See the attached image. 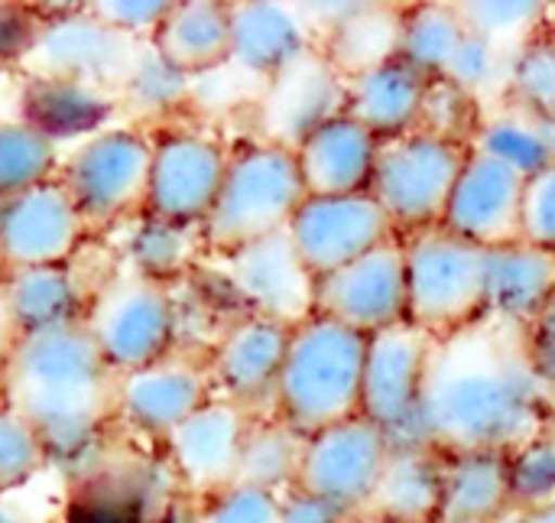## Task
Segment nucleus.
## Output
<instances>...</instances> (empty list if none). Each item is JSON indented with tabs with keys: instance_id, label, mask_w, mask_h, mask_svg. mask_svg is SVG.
<instances>
[{
	"instance_id": "obj_27",
	"label": "nucleus",
	"mask_w": 555,
	"mask_h": 523,
	"mask_svg": "<svg viewBox=\"0 0 555 523\" xmlns=\"http://www.w3.org/2000/svg\"><path fill=\"white\" fill-rule=\"evenodd\" d=\"M150 42L189 78L215 72L231 62V3L182 0L169 10Z\"/></svg>"
},
{
	"instance_id": "obj_33",
	"label": "nucleus",
	"mask_w": 555,
	"mask_h": 523,
	"mask_svg": "<svg viewBox=\"0 0 555 523\" xmlns=\"http://www.w3.org/2000/svg\"><path fill=\"white\" fill-rule=\"evenodd\" d=\"M306 446H309V436L293 430L276 413L254 417L247 443H244V456H241L237 485L263 488L280 498L289 495L293 488H299Z\"/></svg>"
},
{
	"instance_id": "obj_50",
	"label": "nucleus",
	"mask_w": 555,
	"mask_h": 523,
	"mask_svg": "<svg viewBox=\"0 0 555 523\" xmlns=\"http://www.w3.org/2000/svg\"><path fill=\"white\" fill-rule=\"evenodd\" d=\"M524 523H555V501L524 511Z\"/></svg>"
},
{
	"instance_id": "obj_15",
	"label": "nucleus",
	"mask_w": 555,
	"mask_h": 523,
	"mask_svg": "<svg viewBox=\"0 0 555 523\" xmlns=\"http://www.w3.org/2000/svg\"><path fill=\"white\" fill-rule=\"evenodd\" d=\"M406 247L403 238L380 244L361 260L328 273L315 290V312L361 335L387 332L406 322Z\"/></svg>"
},
{
	"instance_id": "obj_21",
	"label": "nucleus",
	"mask_w": 555,
	"mask_h": 523,
	"mask_svg": "<svg viewBox=\"0 0 555 523\" xmlns=\"http://www.w3.org/2000/svg\"><path fill=\"white\" fill-rule=\"evenodd\" d=\"M211 397V368L172 352L163 361L117 381V417H124L137 433L166 439Z\"/></svg>"
},
{
	"instance_id": "obj_46",
	"label": "nucleus",
	"mask_w": 555,
	"mask_h": 523,
	"mask_svg": "<svg viewBox=\"0 0 555 523\" xmlns=\"http://www.w3.org/2000/svg\"><path fill=\"white\" fill-rule=\"evenodd\" d=\"M176 3L172 0H101V3H88V10L104 20L107 26L140 39V42H150L156 36V29L166 23L169 10Z\"/></svg>"
},
{
	"instance_id": "obj_40",
	"label": "nucleus",
	"mask_w": 555,
	"mask_h": 523,
	"mask_svg": "<svg viewBox=\"0 0 555 523\" xmlns=\"http://www.w3.org/2000/svg\"><path fill=\"white\" fill-rule=\"evenodd\" d=\"M465 23L472 33L511 49V42H517V49L524 42H530V29L543 20L546 3L537 0H478V3H459Z\"/></svg>"
},
{
	"instance_id": "obj_48",
	"label": "nucleus",
	"mask_w": 555,
	"mask_h": 523,
	"mask_svg": "<svg viewBox=\"0 0 555 523\" xmlns=\"http://www.w3.org/2000/svg\"><path fill=\"white\" fill-rule=\"evenodd\" d=\"M527 355L540 381L555 391V293L543 312L527 326Z\"/></svg>"
},
{
	"instance_id": "obj_2",
	"label": "nucleus",
	"mask_w": 555,
	"mask_h": 523,
	"mask_svg": "<svg viewBox=\"0 0 555 523\" xmlns=\"http://www.w3.org/2000/svg\"><path fill=\"white\" fill-rule=\"evenodd\" d=\"M117 381L85 319L16 335L0 358L3 407L39 433L49 456L78 452L117 413Z\"/></svg>"
},
{
	"instance_id": "obj_31",
	"label": "nucleus",
	"mask_w": 555,
	"mask_h": 523,
	"mask_svg": "<svg viewBox=\"0 0 555 523\" xmlns=\"http://www.w3.org/2000/svg\"><path fill=\"white\" fill-rule=\"evenodd\" d=\"M472 150H481L530 179L555 163V120L511 101L504 111L481 117Z\"/></svg>"
},
{
	"instance_id": "obj_36",
	"label": "nucleus",
	"mask_w": 555,
	"mask_h": 523,
	"mask_svg": "<svg viewBox=\"0 0 555 523\" xmlns=\"http://www.w3.org/2000/svg\"><path fill=\"white\" fill-rule=\"evenodd\" d=\"M59 146L42 130L29 127L26 120H3L0 124V202H10L23 192H33L55 176Z\"/></svg>"
},
{
	"instance_id": "obj_5",
	"label": "nucleus",
	"mask_w": 555,
	"mask_h": 523,
	"mask_svg": "<svg viewBox=\"0 0 555 523\" xmlns=\"http://www.w3.org/2000/svg\"><path fill=\"white\" fill-rule=\"evenodd\" d=\"M406 247V322L433 339H449L485 319L488 251L429 228L403 238Z\"/></svg>"
},
{
	"instance_id": "obj_45",
	"label": "nucleus",
	"mask_w": 555,
	"mask_h": 523,
	"mask_svg": "<svg viewBox=\"0 0 555 523\" xmlns=\"http://www.w3.org/2000/svg\"><path fill=\"white\" fill-rule=\"evenodd\" d=\"M520 241L555 254V163L527 179Z\"/></svg>"
},
{
	"instance_id": "obj_23",
	"label": "nucleus",
	"mask_w": 555,
	"mask_h": 523,
	"mask_svg": "<svg viewBox=\"0 0 555 523\" xmlns=\"http://www.w3.org/2000/svg\"><path fill=\"white\" fill-rule=\"evenodd\" d=\"M309 49L315 39L299 3H231V62L263 85Z\"/></svg>"
},
{
	"instance_id": "obj_1",
	"label": "nucleus",
	"mask_w": 555,
	"mask_h": 523,
	"mask_svg": "<svg viewBox=\"0 0 555 523\" xmlns=\"http://www.w3.org/2000/svg\"><path fill=\"white\" fill-rule=\"evenodd\" d=\"M553 420L555 391L530 365L527 329L485 316L436 339L420 407L423 446L442 456H514Z\"/></svg>"
},
{
	"instance_id": "obj_7",
	"label": "nucleus",
	"mask_w": 555,
	"mask_h": 523,
	"mask_svg": "<svg viewBox=\"0 0 555 523\" xmlns=\"http://www.w3.org/2000/svg\"><path fill=\"white\" fill-rule=\"evenodd\" d=\"M153 137L137 127H111L68 153L59 182L68 189L88 228H107L146 215Z\"/></svg>"
},
{
	"instance_id": "obj_17",
	"label": "nucleus",
	"mask_w": 555,
	"mask_h": 523,
	"mask_svg": "<svg viewBox=\"0 0 555 523\" xmlns=\"http://www.w3.org/2000/svg\"><path fill=\"white\" fill-rule=\"evenodd\" d=\"M293 329L244 312L215 342L208 368L215 397H224L250 417L276 413V391Z\"/></svg>"
},
{
	"instance_id": "obj_43",
	"label": "nucleus",
	"mask_w": 555,
	"mask_h": 523,
	"mask_svg": "<svg viewBox=\"0 0 555 523\" xmlns=\"http://www.w3.org/2000/svg\"><path fill=\"white\" fill-rule=\"evenodd\" d=\"M504 55H507L504 46H498V42H491V39L468 29V39L462 42V49H459L452 68L446 72V78L455 81L459 88L472 91V94H481L485 88H491L501 78V72L511 78V62H514L517 52L511 59H504Z\"/></svg>"
},
{
	"instance_id": "obj_11",
	"label": "nucleus",
	"mask_w": 555,
	"mask_h": 523,
	"mask_svg": "<svg viewBox=\"0 0 555 523\" xmlns=\"http://www.w3.org/2000/svg\"><path fill=\"white\" fill-rule=\"evenodd\" d=\"M231 153L202 130H166L153 137V169L146 215L185 228H202L218 202Z\"/></svg>"
},
{
	"instance_id": "obj_51",
	"label": "nucleus",
	"mask_w": 555,
	"mask_h": 523,
	"mask_svg": "<svg viewBox=\"0 0 555 523\" xmlns=\"http://www.w3.org/2000/svg\"><path fill=\"white\" fill-rule=\"evenodd\" d=\"M345 523H393V521H384V518H374V514H354V518H348Z\"/></svg>"
},
{
	"instance_id": "obj_25",
	"label": "nucleus",
	"mask_w": 555,
	"mask_h": 523,
	"mask_svg": "<svg viewBox=\"0 0 555 523\" xmlns=\"http://www.w3.org/2000/svg\"><path fill=\"white\" fill-rule=\"evenodd\" d=\"M429 78L403 59H390L358 78H348V114L377 140H393L420 130Z\"/></svg>"
},
{
	"instance_id": "obj_24",
	"label": "nucleus",
	"mask_w": 555,
	"mask_h": 523,
	"mask_svg": "<svg viewBox=\"0 0 555 523\" xmlns=\"http://www.w3.org/2000/svg\"><path fill=\"white\" fill-rule=\"evenodd\" d=\"M555 293V254L514 241L488 251L485 316L527 329Z\"/></svg>"
},
{
	"instance_id": "obj_30",
	"label": "nucleus",
	"mask_w": 555,
	"mask_h": 523,
	"mask_svg": "<svg viewBox=\"0 0 555 523\" xmlns=\"http://www.w3.org/2000/svg\"><path fill=\"white\" fill-rule=\"evenodd\" d=\"M20 107L29 127L42 130L52 140L62 137H94L101 133V124L117 107V94L78 85V81H59V78H29Z\"/></svg>"
},
{
	"instance_id": "obj_13",
	"label": "nucleus",
	"mask_w": 555,
	"mask_h": 523,
	"mask_svg": "<svg viewBox=\"0 0 555 523\" xmlns=\"http://www.w3.org/2000/svg\"><path fill=\"white\" fill-rule=\"evenodd\" d=\"M390 452V436L364 417L328 426L309 436L299 488L332 501L348 518L364 514L380 485Z\"/></svg>"
},
{
	"instance_id": "obj_4",
	"label": "nucleus",
	"mask_w": 555,
	"mask_h": 523,
	"mask_svg": "<svg viewBox=\"0 0 555 523\" xmlns=\"http://www.w3.org/2000/svg\"><path fill=\"white\" fill-rule=\"evenodd\" d=\"M309 199L296 150L276 143H247L231 153V166L218 202L202 225L205 247L218 257L247 244L289 231L296 212Z\"/></svg>"
},
{
	"instance_id": "obj_26",
	"label": "nucleus",
	"mask_w": 555,
	"mask_h": 523,
	"mask_svg": "<svg viewBox=\"0 0 555 523\" xmlns=\"http://www.w3.org/2000/svg\"><path fill=\"white\" fill-rule=\"evenodd\" d=\"M514 511L511 456H446L436 523H498Z\"/></svg>"
},
{
	"instance_id": "obj_18",
	"label": "nucleus",
	"mask_w": 555,
	"mask_h": 523,
	"mask_svg": "<svg viewBox=\"0 0 555 523\" xmlns=\"http://www.w3.org/2000/svg\"><path fill=\"white\" fill-rule=\"evenodd\" d=\"M88 225L68 189L52 179L33 192L0 202V264L16 270L65 267Z\"/></svg>"
},
{
	"instance_id": "obj_9",
	"label": "nucleus",
	"mask_w": 555,
	"mask_h": 523,
	"mask_svg": "<svg viewBox=\"0 0 555 523\" xmlns=\"http://www.w3.org/2000/svg\"><path fill=\"white\" fill-rule=\"evenodd\" d=\"M433 345L436 339L410 322L377 332L367 342L361 417L384 430L393 446H423L420 407Z\"/></svg>"
},
{
	"instance_id": "obj_49",
	"label": "nucleus",
	"mask_w": 555,
	"mask_h": 523,
	"mask_svg": "<svg viewBox=\"0 0 555 523\" xmlns=\"http://www.w3.org/2000/svg\"><path fill=\"white\" fill-rule=\"evenodd\" d=\"M348 514L341 508H335L332 501L306 492V488H293L289 495H283V511L280 523H345Z\"/></svg>"
},
{
	"instance_id": "obj_19",
	"label": "nucleus",
	"mask_w": 555,
	"mask_h": 523,
	"mask_svg": "<svg viewBox=\"0 0 555 523\" xmlns=\"http://www.w3.org/2000/svg\"><path fill=\"white\" fill-rule=\"evenodd\" d=\"M527 176L507 163L472 150L449 199L442 228L485 251L520 241Z\"/></svg>"
},
{
	"instance_id": "obj_10",
	"label": "nucleus",
	"mask_w": 555,
	"mask_h": 523,
	"mask_svg": "<svg viewBox=\"0 0 555 523\" xmlns=\"http://www.w3.org/2000/svg\"><path fill=\"white\" fill-rule=\"evenodd\" d=\"M143 42L107 26L88 7L52 16L26 55L29 78H59L120 94Z\"/></svg>"
},
{
	"instance_id": "obj_16",
	"label": "nucleus",
	"mask_w": 555,
	"mask_h": 523,
	"mask_svg": "<svg viewBox=\"0 0 555 523\" xmlns=\"http://www.w3.org/2000/svg\"><path fill=\"white\" fill-rule=\"evenodd\" d=\"M348 111V78L315 46L263 85L257 104L260 140L296 150L322 124Z\"/></svg>"
},
{
	"instance_id": "obj_28",
	"label": "nucleus",
	"mask_w": 555,
	"mask_h": 523,
	"mask_svg": "<svg viewBox=\"0 0 555 523\" xmlns=\"http://www.w3.org/2000/svg\"><path fill=\"white\" fill-rule=\"evenodd\" d=\"M446 456L429 446H393L364 514L393 523H436Z\"/></svg>"
},
{
	"instance_id": "obj_34",
	"label": "nucleus",
	"mask_w": 555,
	"mask_h": 523,
	"mask_svg": "<svg viewBox=\"0 0 555 523\" xmlns=\"http://www.w3.org/2000/svg\"><path fill=\"white\" fill-rule=\"evenodd\" d=\"M465 39H468V23L459 3H413L403 7L397 59H403L429 81L446 78Z\"/></svg>"
},
{
	"instance_id": "obj_53",
	"label": "nucleus",
	"mask_w": 555,
	"mask_h": 523,
	"mask_svg": "<svg viewBox=\"0 0 555 523\" xmlns=\"http://www.w3.org/2000/svg\"><path fill=\"white\" fill-rule=\"evenodd\" d=\"M0 407H3V384H0Z\"/></svg>"
},
{
	"instance_id": "obj_55",
	"label": "nucleus",
	"mask_w": 555,
	"mask_h": 523,
	"mask_svg": "<svg viewBox=\"0 0 555 523\" xmlns=\"http://www.w3.org/2000/svg\"><path fill=\"white\" fill-rule=\"evenodd\" d=\"M0 124H3V120H0Z\"/></svg>"
},
{
	"instance_id": "obj_47",
	"label": "nucleus",
	"mask_w": 555,
	"mask_h": 523,
	"mask_svg": "<svg viewBox=\"0 0 555 523\" xmlns=\"http://www.w3.org/2000/svg\"><path fill=\"white\" fill-rule=\"evenodd\" d=\"M46 16H39L26 3H0V68L26 62L33 46L39 42L46 29Z\"/></svg>"
},
{
	"instance_id": "obj_54",
	"label": "nucleus",
	"mask_w": 555,
	"mask_h": 523,
	"mask_svg": "<svg viewBox=\"0 0 555 523\" xmlns=\"http://www.w3.org/2000/svg\"><path fill=\"white\" fill-rule=\"evenodd\" d=\"M52 523H62V521H52Z\"/></svg>"
},
{
	"instance_id": "obj_35",
	"label": "nucleus",
	"mask_w": 555,
	"mask_h": 523,
	"mask_svg": "<svg viewBox=\"0 0 555 523\" xmlns=\"http://www.w3.org/2000/svg\"><path fill=\"white\" fill-rule=\"evenodd\" d=\"M202 247H205L202 228H185V225L140 215L127 238L124 257L133 273L166 286L169 280H176L189 267H195V257Z\"/></svg>"
},
{
	"instance_id": "obj_42",
	"label": "nucleus",
	"mask_w": 555,
	"mask_h": 523,
	"mask_svg": "<svg viewBox=\"0 0 555 523\" xmlns=\"http://www.w3.org/2000/svg\"><path fill=\"white\" fill-rule=\"evenodd\" d=\"M511 485L517 511L555 501V420L511 456Z\"/></svg>"
},
{
	"instance_id": "obj_39",
	"label": "nucleus",
	"mask_w": 555,
	"mask_h": 523,
	"mask_svg": "<svg viewBox=\"0 0 555 523\" xmlns=\"http://www.w3.org/2000/svg\"><path fill=\"white\" fill-rule=\"evenodd\" d=\"M511 101L555 120V39H530L511 62Z\"/></svg>"
},
{
	"instance_id": "obj_29",
	"label": "nucleus",
	"mask_w": 555,
	"mask_h": 523,
	"mask_svg": "<svg viewBox=\"0 0 555 523\" xmlns=\"http://www.w3.org/2000/svg\"><path fill=\"white\" fill-rule=\"evenodd\" d=\"M85 312V293L68 267H33L7 277L3 316L16 335L81 322Z\"/></svg>"
},
{
	"instance_id": "obj_14",
	"label": "nucleus",
	"mask_w": 555,
	"mask_h": 523,
	"mask_svg": "<svg viewBox=\"0 0 555 523\" xmlns=\"http://www.w3.org/2000/svg\"><path fill=\"white\" fill-rule=\"evenodd\" d=\"M221 264V277L241 299L244 312L263 316L286 329H296L315 316L319 280L302 264L289 231L224 254Z\"/></svg>"
},
{
	"instance_id": "obj_6",
	"label": "nucleus",
	"mask_w": 555,
	"mask_h": 523,
	"mask_svg": "<svg viewBox=\"0 0 555 523\" xmlns=\"http://www.w3.org/2000/svg\"><path fill=\"white\" fill-rule=\"evenodd\" d=\"M468 153V143L429 130L380 140L371 195L390 215L400 238L442 225Z\"/></svg>"
},
{
	"instance_id": "obj_44",
	"label": "nucleus",
	"mask_w": 555,
	"mask_h": 523,
	"mask_svg": "<svg viewBox=\"0 0 555 523\" xmlns=\"http://www.w3.org/2000/svg\"><path fill=\"white\" fill-rule=\"evenodd\" d=\"M283 498L250 485H231L208 498L195 523H280Z\"/></svg>"
},
{
	"instance_id": "obj_12",
	"label": "nucleus",
	"mask_w": 555,
	"mask_h": 523,
	"mask_svg": "<svg viewBox=\"0 0 555 523\" xmlns=\"http://www.w3.org/2000/svg\"><path fill=\"white\" fill-rule=\"evenodd\" d=\"M289 238L309 273L322 280L400 238V231L371 192H358L309 195L289 225Z\"/></svg>"
},
{
	"instance_id": "obj_20",
	"label": "nucleus",
	"mask_w": 555,
	"mask_h": 523,
	"mask_svg": "<svg viewBox=\"0 0 555 523\" xmlns=\"http://www.w3.org/2000/svg\"><path fill=\"white\" fill-rule=\"evenodd\" d=\"M254 417L224 397H211L195 410L179 430L163 443L169 449L172 469L192 495L215 498L224 488L237 485L244 443Z\"/></svg>"
},
{
	"instance_id": "obj_22",
	"label": "nucleus",
	"mask_w": 555,
	"mask_h": 523,
	"mask_svg": "<svg viewBox=\"0 0 555 523\" xmlns=\"http://www.w3.org/2000/svg\"><path fill=\"white\" fill-rule=\"evenodd\" d=\"M380 140L348 111L322 124L296 146V163L309 195L371 192Z\"/></svg>"
},
{
	"instance_id": "obj_38",
	"label": "nucleus",
	"mask_w": 555,
	"mask_h": 523,
	"mask_svg": "<svg viewBox=\"0 0 555 523\" xmlns=\"http://www.w3.org/2000/svg\"><path fill=\"white\" fill-rule=\"evenodd\" d=\"M49 459L52 456L39 433L10 407H0V495H10L39 479Z\"/></svg>"
},
{
	"instance_id": "obj_3",
	"label": "nucleus",
	"mask_w": 555,
	"mask_h": 523,
	"mask_svg": "<svg viewBox=\"0 0 555 523\" xmlns=\"http://www.w3.org/2000/svg\"><path fill=\"white\" fill-rule=\"evenodd\" d=\"M367 342V335L319 312L296 326L276 391V417L302 436L361 417Z\"/></svg>"
},
{
	"instance_id": "obj_41",
	"label": "nucleus",
	"mask_w": 555,
	"mask_h": 523,
	"mask_svg": "<svg viewBox=\"0 0 555 523\" xmlns=\"http://www.w3.org/2000/svg\"><path fill=\"white\" fill-rule=\"evenodd\" d=\"M481 117L485 114H481L478 94L459 88L449 78H433L429 81L420 130H429V133H439V137H449V140H459V143L472 146L475 133L481 127Z\"/></svg>"
},
{
	"instance_id": "obj_52",
	"label": "nucleus",
	"mask_w": 555,
	"mask_h": 523,
	"mask_svg": "<svg viewBox=\"0 0 555 523\" xmlns=\"http://www.w3.org/2000/svg\"><path fill=\"white\" fill-rule=\"evenodd\" d=\"M498 523H524V511H517V508H514L511 514H504Z\"/></svg>"
},
{
	"instance_id": "obj_32",
	"label": "nucleus",
	"mask_w": 555,
	"mask_h": 523,
	"mask_svg": "<svg viewBox=\"0 0 555 523\" xmlns=\"http://www.w3.org/2000/svg\"><path fill=\"white\" fill-rule=\"evenodd\" d=\"M400 29H403V7L364 3L351 20L332 29L319 42V49L345 78H358L400 55Z\"/></svg>"
},
{
	"instance_id": "obj_37",
	"label": "nucleus",
	"mask_w": 555,
	"mask_h": 523,
	"mask_svg": "<svg viewBox=\"0 0 555 523\" xmlns=\"http://www.w3.org/2000/svg\"><path fill=\"white\" fill-rule=\"evenodd\" d=\"M120 101L133 107L137 114H169L189 101V75L172 68L153 42H143L124 88Z\"/></svg>"
},
{
	"instance_id": "obj_8",
	"label": "nucleus",
	"mask_w": 555,
	"mask_h": 523,
	"mask_svg": "<svg viewBox=\"0 0 555 523\" xmlns=\"http://www.w3.org/2000/svg\"><path fill=\"white\" fill-rule=\"evenodd\" d=\"M85 329L117 378L143 371L172 355L179 312L169 290L127 267L88 303Z\"/></svg>"
}]
</instances>
